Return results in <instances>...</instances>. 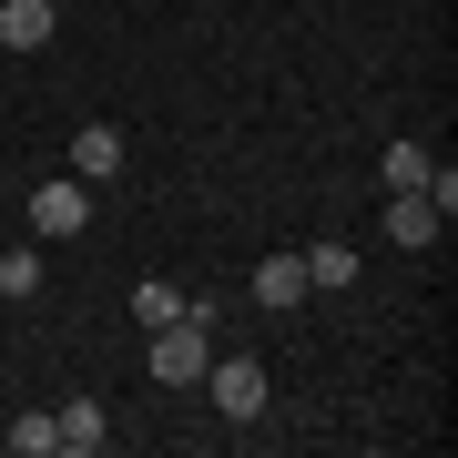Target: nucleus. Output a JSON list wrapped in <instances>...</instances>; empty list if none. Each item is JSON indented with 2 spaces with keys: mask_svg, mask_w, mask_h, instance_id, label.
I'll list each match as a JSON object with an SVG mask.
<instances>
[{
  "mask_svg": "<svg viewBox=\"0 0 458 458\" xmlns=\"http://www.w3.org/2000/svg\"><path fill=\"white\" fill-rule=\"evenodd\" d=\"M306 295H316V285H306V265H295V255H265V265H255V306H265V316L306 306Z\"/></svg>",
  "mask_w": 458,
  "mask_h": 458,
  "instance_id": "obj_8",
  "label": "nucleus"
},
{
  "mask_svg": "<svg viewBox=\"0 0 458 458\" xmlns=\"http://www.w3.org/2000/svg\"><path fill=\"white\" fill-rule=\"evenodd\" d=\"M123 153H132V143H123L113 123H82V132H72V174H82V183H113Z\"/></svg>",
  "mask_w": 458,
  "mask_h": 458,
  "instance_id": "obj_6",
  "label": "nucleus"
},
{
  "mask_svg": "<svg viewBox=\"0 0 458 458\" xmlns=\"http://www.w3.org/2000/svg\"><path fill=\"white\" fill-rule=\"evenodd\" d=\"M51 438H62L72 458H92L102 438H113V418H102V397H62V408H51Z\"/></svg>",
  "mask_w": 458,
  "mask_h": 458,
  "instance_id": "obj_5",
  "label": "nucleus"
},
{
  "mask_svg": "<svg viewBox=\"0 0 458 458\" xmlns=\"http://www.w3.org/2000/svg\"><path fill=\"white\" fill-rule=\"evenodd\" d=\"M428 174H438V153H428V143H387V153H377V183H387V194H418Z\"/></svg>",
  "mask_w": 458,
  "mask_h": 458,
  "instance_id": "obj_9",
  "label": "nucleus"
},
{
  "mask_svg": "<svg viewBox=\"0 0 458 458\" xmlns=\"http://www.w3.org/2000/svg\"><path fill=\"white\" fill-rule=\"evenodd\" d=\"M51 31H62V11H51V0H0V51H41Z\"/></svg>",
  "mask_w": 458,
  "mask_h": 458,
  "instance_id": "obj_7",
  "label": "nucleus"
},
{
  "mask_svg": "<svg viewBox=\"0 0 458 458\" xmlns=\"http://www.w3.org/2000/svg\"><path fill=\"white\" fill-rule=\"evenodd\" d=\"M174 316H183V285H164V276H153V285H132V327H174Z\"/></svg>",
  "mask_w": 458,
  "mask_h": 458,
  "instance_id": "obj_11",
  "label": "nucleus"
},
{
  "mask_svg": "<svg viewBox=\"0 0 458 458\" xmlns=\"http://www.w3.org/2000/svg\"><path fill=\"white\" fill-rule=\"evenodd\" d=\"M204 397L245 428V418H265V367L255 357H204Z\"/></svg>",
  "mask_w": 458,
  "mask_h": 458,
  "instance_id": "obj_2",
  "label": "nucleus"
},
{
  "mask_svg": "<svg viewBox=\"0 0 458 458\" xmlns=\"http://www.w3.org/2000/svg\"><path fill=\"white\" fill-rule=\"evenodd\" d=\"M51 11H72V0H51Z\"/></svg>",
  "mask_w": 458,
  "mask_h": 458,
  "instance_id": "obj_14",
  "label": "nucleus"
},
{
  "mask_svg": "<svg viewBox=\"0 0 458 458\" xmlns=\"http://www.w3.org/2000/svg\"><path fill=\"white\" fill-rule=\"evenodd\" d=\"M0 448H11V458H51L62 438H51V418L31 408V418H11V428H0Z\"/></svg>",
  "mask_w": 458,
  "mask_h": 458,
  "instance_id": "obj_13",
  "label": "nucleus"
},
{
  "mask_svg": "<svg viewBox=\"0 0 458 458\" xmlns=\"http://www.w3.org/2000/svg\"><path fill=\"white\" fill-rule=\"evenodd\" d=\"M92 225V183H31V234H51V245H72V234Z\"/></svg>",
  "mask_w": 458,
  "mask_h": 458,
  "instance_id": "obj_3",
  "label": "nucleus"
},
{
  "mask_svg": "<svg viewBox=\"0 0 458 458\" xmlns=\"http://www.w3.org/2000/svg\"><path fill=\"white\" fill-rule=\"evenodd\" d=\"M295 265H306V285H357V245H336V234H327V245H306V255H295Z\"/></svg>",
  "mask_w": 458,
  "mask_h": 458,
  "instance_id": "obj_10",
  "label": "nucleus"
},
{
  "mask_svg": "<svg viewBox=\"0 0 458 458\" xmlns=\"http://www.w3.org/2000/svg\"><path fill=\"white\" fill-rule=\"evenodd\" d=\"M214 327H194V316H174V327H153V387H194V377H204V357H214V346H204Z\"/></svg>",
  "mask_w": 458,
  "mask_h": 458,
  "instance_id": "obj_1",
  "label": "nucleus"
},
{
  "mask_svg": "<svg viewBox=\"0 0 458 458\" xmlns=\"http://www.w3.org/2000/svg\"><path fill=\"white\" fill-rule=\"evenodd\" d=\"M448 234V214L428 204V194H387V245H408V255H428Z\"/></svg>",
  "mask_w": 458,
  "mask_h": 458,
  "instance_id": "obj_4",
  "label": "nucleus"
},
{
  "mask_svg": "<svg viewBox=\"0 0 458 458\" xmlns=\"http://www.w3.org/2000/svg\"><path fill=\"white\" fill-rule=\"evenodd\" d=\"M0 295H11V306H31V295H41V255H31V245L0 255Z\"/></svg>",
  "mask_w": 458,
  "mask_h": 458,
  "instance_id": "obj_12",
  "label": "nucleus"
}]
</instances>
